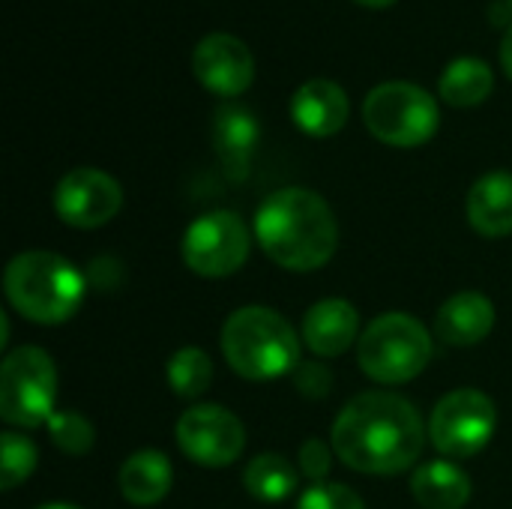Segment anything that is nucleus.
Here are the masks:
<instances>
[{"label": "nucleus", "mask_w": 512, "mask_h": 509, "mask_svg": "<svg viewBox=\"0 0 512 509\" xmlns=\"http://www.w3.org/2000/svg\"><path fill=\"white\" fill-rule=\"evenodd\" d=\"M57 399L54 360L33 345H21L6 354L0 366V417L9 426L36 429L48 426Z\"/></svg>", "instance_id": "nucleus-7"}, {"label": "nucleus", "mask_w": 512, "mask_h": 509, "mask_svg": "<svg viewBox=\"0 0 512 509\" xmlns=\"http://www.w3.org/2000/svg\"><path fill=\"white\" fill-rule=\"evenodd\" d=\"M192 72L210 93L234 99L252 84L255 60L243 39L216 30L198 39L192 51Z\"/></svg>", "instance_id": "nucleus-12"}, {"label": "nucleus", "mask_w": 512, "mask_h": 509, "mask_svg": "<svg viewBox=\"0 0 512 509\" xmlns=\"http://www.w3.org/2000/svg\"><path fill=\"white\" fill-rule=\"evenodd\" d=\"M369 132L390 147H420L441 123L438 102L414 81H384L363 102Z\"/></svg>", "instance_id": "nucleus-6"}, {"label": "nucleus", "mask_w": 512, "mask_h": 509, "mask_svg": "<svg viewBox=\"0 0 512 509\" xmlns=\"http://www.w3.org/2000/svg\"><path fill=\"white\" fill-rule=\"evenodd\" d=\"M492 87H495V72L480 57H456V60H450V66L444 69V75L438 81L441 96L456 108L480 105L492 93Z\"/></svg>", "instance_id": "nucleus-20"}, {"label": "nucleus", "mask_w": 512, "mask_h": 509, "mask_svg": "<svg viewBox=\"0 0 512 509\" xmlns=\"http://www.w3.org/2000/svg\"><path fill=\"white\" fill-rule=\"evenodd\" d=\"M258 120L246 105H222L213 114V147L219 153V162L231 180H243L249 174V162L258 144Z\"/></svg>", "instance_id": "nucleus-14"}, {"label": "nucleus", "mask_w": 512, "mask_h": 509, "mask_svg": "<svg viewBox=\"0 0 512 509\" xmlns=\"http://www.w3.org/2000/svg\"><path fill=\"white\" fill-rule=\"evenodd\" d=\"M36 459H39V453L27 435L3 432V438H0V489L9 492V489L21 486L33 474Z\"/></svg>", "instance_id": "nucleus-23"}, {"label": "nucleus", "mask_w": 512, "mask_h": 509, "mask_svg": "<svg viewBox=\"0 0 512 509\" xmlns=\"http://www.w3.org/2000/svg\"><path fill=\"white\" fill-rule=\"evenodd\" d=\"M498 429V408L480 390L447 393L429 420V438L447 459H474L489 447Z\"/></svg>", "instance_id": "nucleus-8"}, {"label": "nucleus", "mask_w": 512, "mask_h": 509, "mask_svg": "<svg viewBox=\"0 0 512 509\" xmlns=\"http://www.w3.org/2000/svg\"><path fill=\"white\" fill-rule=\"evenodd\" d=\"M294 384L303 396L309 399H324L330 393V384H333V375L324 363H300L294 369Z\"/></svg>", "instance_id": "nucleus-27"}, {"label": "nucleus", "mask_w": 512, "mask_h": 509, "mask_svg": "<svg viewBox=\"0 0 512 509\" xmlns=\"http://www.w3.org/2000/svg\"><path fill=\"white\" fill-rule=\"evenodd\" d=\"M423 447V417L405 396L396 393H360L342 408V414L333 423L336 456L360 474H402L420 459Z\"/></svg>", "instance_id": "nucleus-1"}, {"label": "nucleus", "mask_w": 512, "mask_h": 509, "mask_svg": "<svg viewBox=\"0 0 512 509\" xmlns=\"http://www.w3.org/2000/svg\"><path fill=\"white\" fill-rule=\"evenodd\" d=\"M252 234L246 222L231 210H213L198 216L183 234V261L192 273L222 279L237 273L249 258Z\"/></svg>", "instance_id": "nucleus-9"}, {"label": "nucleus", "mask_w": 512, "mask_h": 509, "mask_svg": "<svg viewBox=\"0 0 512 509\" xmlns=\"http://www.w3.org/2000/svg\"><path fill=\"white\" fill-rule=\"evenodd\" d=\"M360 315L348 300L330 297L315 303L303 318V342L318 357H339L357 342Z\"/></svg>", "instance_id": "nucleus-15"}, {"label": "nucleus", "mask_w": 512, "mask_h": 509, "mask_svg": "<svg viewBox=\"0 0 512 509\" xmlns=\"http://www.w3.org/2000/svg\"><path fill=\"white\" fill-rule=\"evenodd\" d=\"M123 207L120 183L99 168H75L54 189V210L72 228H102Z\"/></svg>", "instance_id": "nucleus-11"}, {"label": "nucleus", "mask_w": 512, "mask_h": 509, "mask_svg": "<svg viewBox=\"0 0 512 509\" xmlns=\"http://www.w3.org/2000/svg\"><path fill=\"white\" fill-rule=\"evenodd\" d=\"M174 468L165 453L159 450H138L132 453L117 474L120 495L132 507H156L171 492Z\"/></svg>", "instance_id": "nucleus-18"}, {"label": "nucleus", "mask_w": 512, "mask_h": 509, "mask_svg": "<svg viewBox=\"0 0 512 509\" xmlns=\"http://www.w3.org/2000/svg\"><path fill=\"white\" fill-rule=\"evenodd\" d=\"M39 509H81V507H75V504H63V501H54V504H42Z\"/></svg>", "instance_id": "nucleus-30"}, {"label": "nucleus", "mask_w": 512, "mask_h": 509, "mask_svg": "<svg viewBox=\"0 0 512 509\" xmlns=\"http://www.w3.org/2000/svg\"><path fill=\"white\" fill-rule=\"evenodd\" d=\"M48 435L54 447L66 456H87L96 444V432L90 420L81 417L78 411H57L48 420Z\"/></svg>", "instance_id": "nucleus-24"}, {"label": "nucleus", "mask_w": 512, "mask_h": 509, "mask_svg": "<svg viewBox=\"0 0 512 509\" xmlns=\"http://www.w3.org/2000/svg\"><path fill=\"white\" fill-rule=\"evenodd\" d=\"M297 509H366L363 498L342 483H315L303 492Z\"/></svg>", "instance_id": "nucleus-25"}, {"label": "nucleus", "mask_w": 512, "mask_h": 509, "mask_svg": "<svg viewBox=\"0 0 512 509\" xmlns=\"http://www.w3.org/2000/svg\"><path fill=\"white\" fill-rule=\"evenodd\" d=\"M468 222L483 237L512 234V174L489 171L468 192Z\"/></svg>", "instance_id": "nucleus-17"}, {"label": "nucleus", "mask_w": 512, "mask_h": 509, "mask_svg": "<svg viewBox=\"0 0 512 509\" xmlns=\"http://www.w3.org/2000/svg\"><path fill=\"white\" fill-rule=\"evenodd\" d=\"M501 63H504V72L512 78V24L501 39Z\"/></svg>", "instance_id": "nucleus-28"}, {"label": "nucleus", "mask_w": 512, "mask_h": 509, "mask_svg": "<svg viewBox=\"0 0 512 509\" xmlns=\"http://www.w3.org/2000/svg\"><path fill=\"white\" fill-rule=\"evenodd\" d=\"M6 300L33 324L69 321L87 291L84 276L72 261L54 252H21L3 273Z\"/></svg>", "instance_id": "nucleus-4"}, {"label": "nucleus", "mask_w": 512, "mask_h": 509, "mask_svg": "<svg viewBox=\"0 0 512 509\" xmlns=\"http://www.w3.org/2000/svg\"><path fill=\"white\" fill-rule=\"evenodd\" d=\"M432 360L429 330L408 312L378 315L360 336L357 363L378 384L414 381Z\"/></svg>", "instance_id": "nucleus-5"}, {"label": "nucleus", "mask_w": 512, "mask_h": 509, "mask_svg": "<svg viewBox=\"0 0 512 509\" xmlns=\"http://www.w3.org/2000/svg\"><path fill=\"white\" fill-rule=\"evenodd\" d=\"M495 327V306L480 291H462L453 294L435 318V330L447 345H480Z\"/></svg>", "instance_id": "nucleus-16"}, {"label": "nucleus", "mask_w": 512, "mask_h": 509, "mask_svg": "<svg viewBox=\"0 0 512 509\" xmlns=\"http://www.w3.org/2000/svg\"><path fill=\"white\" fill-rule=\"evenodd\" d=\"M222 354L246 381H273L300 366L294 327L267 306H243L222 327Z\"/></svg>", "instance_id": "nucleus-3"}, {"label": "nucleus", "mask_w": 512, "mask_h": 509, "mask_svg": "<svg viewBox=\"0 0 512 509\" xmlns=\"http://www.w3.org/2000/svg\"><path fill=\"white\" fill-rule=\"evenodd\" d=\"M165 375H168V384L177 396L195 399V396L207 393V387L213 384V360L201 348H180L168 360Z\"/></svg>", "instance_id": "nucleus-22"}, {"label": "nucleus", "mask_w": 512, "mask_h": 509, "mask_svg": "<svg viewBox=\"0 0 512 509\" xmlns=\"http://www.w3.org/2000/svg\"><path fill=\"white\" fill-rule=\"evenodd\" d=\"M411 492L426 509H462L471 501V477L453 462H426L411 477Z\"/></svg>", "instance_id": "nucleus-19"}, {"label": "nucleus", "mask_w": 512, "mask_h": 509, "mask_svg": "<svg viewBox=\"0 0 512 509\" xmlns=\"http://www.w3.org/2000/svg\"><path fill=\"white\" fill-rule=\"evenodd\" d=\"M243 483L255 501L279 504L297 489V468L279 453H261L246 465Z\"/></svg>", "instance_id": "nucleus-21"}, {"label": "nucleus", "mask_w": 512, "mask_h": 509, "mask_svg": "<svg viewBox=\"0 0 512 509\" xmlns=\"http://www.w3.org/2000/svg\"><path fill=\"white\" fill-rule=\"evenodd\" d=\"M348 96L330 78H312L297 87L291 96V117L294 123L312 138H330L348 123Z\"/></svg>", "instance_id": "nucleus-13"}, {"label": "nucleus", "mask_w": 512, "mask_h": 509, "mask_svg": "<svg viewBox=\"0 0 512 509\" xmlns=\"http://www.w3.org/2000/svg\"><path fill=\"white\" fill-rule=\"evenodd\" d=\"M177 444L195 465L228 468L246 447V429L222 405H195L177 420Z\"/></svg>", "instance_id": "nucleus-10"}, {"label": "nucleus", "mask_w": 512, "mask_h": 509, "mask_svg": "<svg viewBox=\"0 0 512 509\" xmlns=\"http://www.w3.org/2000/svg\"><path fill=\"white\" fill-rule=\"evenodd\" d=\"M255 240L273 264L294 273H312L336 255L339 225L318 192L288 186L258 207Z\"/></svg>", "instance_id": "nucleus-2"}, {"label": "nucleus", "mask_w": 512, "mask_h": 509, "mask_svg": "<svg viewBox=\"0 0 512 509\" xmlns=\"http://www.w3.org/2000/svg\"><path fill=\"white\" fill-rule=\"evenodd\" d=\"M330 465H333V453L324 441L312 438L300 447V471L312 480V483H327V474H330Z\"/></svg>", "instance_id": "nucleus-26"}, {"label": "nucleus", "mask_w": 512, "mask_h": 509, "mask_svg": "<svg viewBox=\"0 0 512 509\" xmlns=\"http://www.w3.org/2000/svg\"><path fill=\"white\" fill-rule=\"evenodd\" d=\"M357 3L372 6V9H384V6H390V3H396V0H357Z\"/></svg>", "instance_id": "nucleus-29"}]
</instances>
